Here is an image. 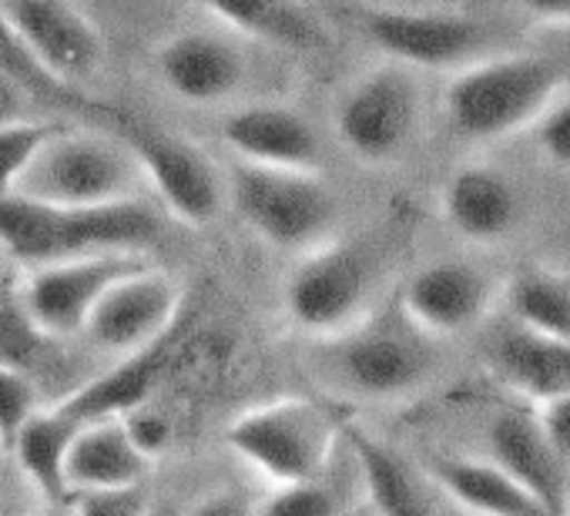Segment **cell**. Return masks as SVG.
I'll list each match as a JSON object with an SVG mask.
<instances>
[{"instance_id": "11", "label": "cell", "mask_w": 570, "mask_h": 516, "mask_svg": "<svg viewBox=\"0 0 570 516\" xmlns=\"http://www.w3.org/2000/svg\"><path fill=\"white\" fill-rule=\"evenodd\" d=\"M350 21L390 61L406 68H466L480 61L487 31L456 11H413L393 4H353Z\"/></svg>"}, {"instance_id": "3", "label": "cell", "mask_w": 570, "mask_h": 516, "mask_svg": "<svg viewBox=\"0 0 570 516\" xmlns=\"http://www.w3.org/2000/svg\"><path fill=\"white\" fill-rule=\"evenodd\" d=\"M423 329L396 306L393 316L370 312L336 339H323L316 366L326 386L366 403H400L433 386L440 356Z\"/></svg>"}, {"instance_id": "34", "label": "cell", "mask_w": 570, "mask_h": 516, "mask_svg": "<svg viewBox=\"0 0 570 516\" xmlns=\"http://www.w3.org/2000/svg\"><path fill=\"white\" fill-rule=\"evenodd\" d=\"M185 516H255V499H248L235 486H218L198 496V503L185 509Z\"/></svg>"}, {"instance_id": "4", "label": "cell", "mask_w": 570, "mask_h": 516, "mask_svg": "<svg viewBox=\"0 0 570 516\" xmlns=\"http://www.w3.org/2000/svg\"><path fill=\"white\" fill-rule=\"evenodd\" d=\"M346 419L323 399L282 396L238 413L225 426L228 449L268 486L326 476Z\"/></svg>"}, {"instance_id": "29", "label": "cell", "mask_w": 570, "mask_h": 516, "mask_svg": "<svg viewBox=\"0 0 570 516\" xmlns=\"http://www.w3.org/2000/svg\"><path fill=\"white\" fill-rule=\"evenodd\" d=\"M346 503L333 479H306L289 486H268L262 499H255V516H343Z\"/></svg>"}, {"instance_id": "39", "label": "cell", "mask_w": 570, "mask_h": 516, "mask_svg": "<svg viewBox=\"0 0 570 516\" xmlns=\"http://www.w3.org/2000/svg\"><path fill=\"white\" fill-rule=\"evenodd\" d=\"M145 516H185V509H178V506H148Z\"/></svg>"}, {"instance_id": "24", "label": "cell", "mask_w": 570, "mask_h": 516, "mask_svg": "<svg viewBox=\"0 0 570 516\" xmlns=\"http://www.w3.org/2000/svg\"><path fill=\"white\" fill-rule=\"evenodd\" d=\"M242 38L275 44L296 54L330 51V31L299 0H191Z\"/></svg>"}, {"instance_id": "5", "label": "cell", "mask_w": 570, "mask_h": 516, "mask_svg": "<svg viewBox=\"0 0 570 516\" xmlns=\"http://www.w3.org/2000/svg\"><path fill=\"white\" fill-rule=\"evenodd\" d=\"M228 205L258 241L296 258L340 238L343 208L320 171L238 161L228 171Z\"/></svg>"}, {"instance_id": "9", "label": "cell", "mask_w": 570, "mask_h": 516, "mask_svg": "<svg viewBox=\"0 0 570 516\" xmlns=\"http://www.w3.org/2000/svg\"><path fill=\"white\" fill-rule=\"evenodd\" d=\"M420 115L423 91L413 68L390 61L363 71L340 95L333 128L353 158L366 165H390L410 148Z\"/></svg>"}, {"instance_id": "25", "label": "cell", "mask_w": 570, "mask_h": 516, "mask_svg": "<svg viewBox=\"0 0 570 516\" xmlns=\"http://www.w3.org/2000/svg\"><path fill=\"white\" fill-rule=\"evenodd\" d=\"M0 75L11 78L21 91H28L41 111L58 115V118H88L95 125H108L115 115L111 105L91 98L81 88L65 85L58 75L48 71V64L24 44V38L14 31V24L0 14Z\"/></svg>"}, {"instance_id": "19", "label": "cell", "mask_w": 570, "mask_h": 516, "mask_svg": "<svg viewBox=\"0 0 570 516\" xmlns=\"http://www.w3.org/2000/svg\"><path fill=\"white\" fill-rule=\"evenodd\" d=\"M483 369L520 403L543 406L570 393V343L533 333L513 319L483 343Z\"/></svg>"}, {"instance_id": "14", "label": "cell", "mask_w": 570, "mask_h": 516, "mask_svg": "<svg viewBox=\"0 0 570 516\" xmlns=\"http://www.w3.org/2000/svg\"><path fill=\"white\" fill-rule=\"evenodd\" d=\"M0 14L65 85L85 91L101 71L105 41L75 0H0Z\"/></svg>"}, {"instance_id": "20", "label": "cell", "mask_w": 570, "mask_h": 516, "mask_svg": "<svg viewBox=\"0 0 570 516\" xmlns=\"http://www.w3.org/2000/svg\"><path fill=\"white\" fill-rule=\"evenodd\" d=\"M343 443L376 516H443L440 493L423 466L403 456L390 439L346 419Z\"/></svg>"}, {"instance_id": "17", "label": "cell", "mask_w": 570, "mask_h": 516, "mask_svg": "<svg viewBox=\"0 0 570 516\" xmlns=\"http://www.w3.org/2000/svg\"><path fill=\"white\" fill-rule=\"evenodd\" d=\"M158 81L185 105L215 108L242 95L248 58L238 44L212 31H178L155 48Z\"/></svg>"}, {"instance_id": "37", "label": "cell", "mask_w": 570, "mask_h": 516, "mask_svg": "<svg viewBox=\"0 0 570 516\" xmlns=\"http://www.w3.org/2000/svg\"><path fill=\"white\" fill-rule=\"evenodd\" d=\"M513 4L543 24H570V0H513Z\"/></svg>"}, {"instance_id": "36", "label": "cell", "mask_w": 570, "mask_h": 516, "mask_svg": "<svg viewBox=\"0 0 570 516\" xmlns=\"http://www.w3.org/2000/svg\"><path fill=\"white\" fill-rule=\"evenodd\" d=\"M38 108L41 105L28 91H21L11 78L0 75V128L11 121H21V118H35Z\"/></svg>"}, {"instance_id": "42", "label": "cell", "mask_w": 570, "mask_h": 516, "mask_svg": "<svg viewBox=\"0 0 570 516\" xmlns=\"http://www.w3.org/2000/svg\"><path fill=\"white\" fill-rule=\"evenodd\" d=\"M0 449H4V446H0Z\"/></svg>"}, {"instance_id": "8", "label": "cell", "mask_w": 570, "mask_h": 516, "mask_svg": "<svg viewBox=\"0 0 570 516\" xmlns=\"http://www.w3.org/2000/svg\"><path fill=\"white\" fill-rule=\"evenodd\" d=\"M108 131L128 145L141 165L145 181L171 218L191 228L212 225L228 205V178L218 175L215 161L181 135L155 128L121 108L108 118Z\"/></svg>"}, {"instance_id": "33", "label": "cell", "mask_w": 570, "mask_h": 516, "mask_svg": "<svg viewBox=\"0 0 570 516\" xmlns=\"http://www.w3.org/2000/svg\"><path fill=\"white\" fill-rule=\"evenodd\" d=\"M121 419H125V426H128L131 439L141 446V453H145V456L158 459V456L171 446L175 423L168 419V413H165V409H158V403H155V399H151V403H145V406H138V409H131V413H125Z\"/></svg>"}, {"instance_id": "13", "label": "cell", "mask_w": 570, "mask_h": 516, "mask_svg": "<svg viewBox=\"0 0 570 516\" xmlns=\"http://www.w3.org/2000/svg\"><path fill=\"white\" fill-rule=\"evenodd\" d=\"M497 296H503V286H497L487 269L460 258H440L403 279L396 306L430 339H450L480 326Z\"/></svg>"}, {"instance_id": "40", "label": "cell", "mask_w": 570, "mask_h": 516, "mask_svg": "<svg viewBox=\"0 0 570 516\" xmlns=\"http://www.w3.org/2000/svg\"><path fill=\"white\" fill-rule=\"evenodd\" d=\"M443 516H473V513H463V509H456V506H443Z\"/></svg>"}, {"instance_id": "41", "label": "cell", "mask_w": 570, "mask_h": 516, "mask_svg": "<svg viewBox=\"0 0 570 516\" xmlns=\"http://www.w3.org/2000/svg\"><path fill=\"white\" fill-rule=\"evenodd\" d=\"M563 516H570V499H567V509H563Z\"/></svg>"}, {"instance_id": "35", "label": "cell", "mask_w": 570, "mask_h": 516, "mask_svg": "<svg viewBox=\"0 0 570 516\" xmlns=\"http://www.w3.org/2000/svg\"><path fill=\"white\" fill-rule=\"evenodd\" d=\"M537 413H540V419H543V426H547L553 446H557L560 456L570 463V393H563V396H557V399L537 406Z\"/></svg>"}, {"instance_id": "38", "label": "cell", "mask_w": 570, "mask_h": 516, "mask_svg": "<svg viewBox=\"0 0 570 516\" xmlns=\"http://www.w3.org/2000/svg\"><path fill=\"white\" fill-rule=\"evenodd\" d=\"M31 516H75V506H71V499H65V503H48V506L35 509Z\"/></svg>"}, {"instance_id": "1", "label": "cell", "mask_w": 570, "mask_h": 516, "mask_svg": "<svg viewBox=\"0 0 570 516\" xmlns=\"http://www.w3.org/2000/svg\"><path fill=\"white\" fill-rule=\"evenodd\" d=\"M161 235V218L141 198L101 208H61L24 195H0V251L18 258L24 269L105 251L148 255Z\"/></svg>"}, {"instance_id": "15", "label": "cell", "mask_w": 570, "mask_h": 516, "mask_svg": "<svg viewBox=\"0 0 570 516\" xmlns=\"http://www.w3.org/2000/svg\"><path fill=\"white\" fill-rule=\"evenodd\" d=\"M487 456L503 466L547 509V516H563L570 499V463L553 446L537 406L520 403L493 413L487 426Z\"/></svg>"}, {"instance_id": "22", "label": "cell", "mask_w": 570, "mask_h": 516, "mask_svg": "<svg viewBox=\"0 0 570 516\" xmlns=\"http://www.w3.org/2000/svg\"><path fill=\"white\" fill-rule=\"evenodd\" d=\"M436 493L473 516H547V509L487 453H446L433 449L420 459Z\"/></svg>"}, {"instance_id": "27", "label": "cell", "mask_w": 570, "mask_h": 516, "mask_svg": "<svg viewBox=\"0 0 570 516\" xmlns=\"http://www.w3.org/2000/svg\"><path fill=\"white\" fill-rule=\"evenodd\" d=\"M507 319L570 343V269L523 266L503 286Z\"/></svg>"}, {"instance_id": "32", "label": "cell", "mask_w": 570, "mask_h": 516, "mask_svg": "<svg viewBox=\"0 0 570 516\" xmlns=\"http://www.w3.org/2000/svg\"><path fill=\"white\" fill-rule=\"evenodd\" d=\"M71 506H75V516H145L151 503L145 499L141 486H128V489L71 493Z\"/></svg>"}, {"instance_id": "10", "label": "cell", "mask_w": 570, "mask_h": 516, "mask_svg": "<svg viewBox=\"0 0 570 516\" xmlns=\"http://www.w3.org/2000/svg\"><path fill=\"white\" fill-rule=\"evenodd\" d=\"M151 258L141 251H105V255H85L68 258V262L38 266L28 269L18 282V299L31 322L51 336V339H71L81 336L95 306L105 299V292L125 279L128 272L148 266Z\"/></svg>"}, {"instance_id": "26", "label": "cell", "mask_w": 570, "mask_h": 516, "mask_svg": "<svg viewBox=\"0 0 570 516\" xmlns=\"http://www.w3.org/2000/svg\"><path fill=\"white\" fill-rule=\"evenodd\" d=\"M81 423L65 416L58 406L41 409L14 439L11 453L24 473V479L48 499V503H65L71 499V483H68V459L71 446L78 436Z\"/></svg>"}, {"instance_id": "7", "label": "cell", "mask_w": 570, "mask_h": 516, "mask_svg": "<svg viewBox=\"0 0 570 516\" xmlns=\"http://www.w3.org/2000/svg\"><path fill=\"white\" fill-rule=\"evenodd\" d=\"M373 255L343 235L299 255L282 279V316L316 343L360 326L373 309Z\"/></svg>"}, {"instance_id": "2", "label": "cell", "mask_w": 570, "mask_h": 516, "mask_svg": "<svg viewBox=\"0 0 570 516\" xmlns=\"http://www.w3.org/2000/svg\"><path fill=\"white\" fill-rule=\"evenodd\" d=\"M567 88L570 75L553 58L493 54L450 78L443 115L463 141H500L533 128Z\"/></svg>"}, {"instance_id": "21", "label": "cell", "mask_w": 570, "mask_h": 516, "mask_svg": "<svg viewBox=\"0 0 570 516\" xmlns=\"http://www.w3.org/2000/svg\"><path fill=\"white\" fill-rule=\"evenodd\" d=\"M440 211L463 241L500 245L520 221V191L493 161H463L440 188Z\"/></svg>"}, {"instance_id": "23", "label": "cell", "mask_w": 570, "mask_h": 516, "mask_svg": "<svg viewBox=\"0 0 570 516\" xmlns=\"http://www.w3.org/2000/svg\"><path fill=\"white\" fill-rule=\"evenodd\" d=\"M151 466L155 459L141 453L125 419L108 416V419L85 423L78 429L71 459H68V483H71V493L128 489V486H141Z\"/></svg>"}, {"instance_id": "12", "label": "cell", "mask_w": 570, "mask_h": 516, "mask_svg": "<svg viewBox=\"0 0 570 516\" xmlns=\"http://www.w3.org/2000/svg\"><path fill=\"white\" fill-rule=\"evenodd\" d=\"M185 316V289L148 262L105 292L81 336H88L91 346L105 353L131 356L165 339L181 326Z\"/></svg>"}, {"instance_id": "30", "label": "cell", "mask_w": 570, "mask_h": 516, "mask_svg": "<svg viewBox=\"0 0 570 516\" xmlns=\"http://www.w3.org/2000/svg\"><path fill=\"white\" fill-rule=\"evenodd\" d=\"M41 413L38 383L31 373L0 363V446L11 449L21 429Z\"/></svg>"}, {"instance_id": "31", "label": "cell", "mask_w": 570, "mask_h": 516, "mask_svg": "<svg viewBox=\"0 0 570 516\" xmlns=\"http://www.w3.org/2000/svg\"><path fill=\"white\" fill-rule=\"evenodd\" d=\"M533 138L540 155L560 168L570 171V88L547 108V115L533 125Z\"/></svg>"}, {"instance_id": "28", "label": "cell", "mask_w": 570, "mask_h": 516, "mask_svg": "<svg viewBox=\"0 0 570 516\" xmlns=\"http://www.w3.org/2000/svg\"><path fill=\"white\" fill-rule=\"evenodd\" d=\"M78 125L75 118H55V115H35L0 128V195H14L21 178L31 171L38 155L51 138H58L65 128Z\"/></svg>"}, {"instance_id": "16", "label": "cell", "mask_w": 570, "mask_h": 516, "mask_svg": "<svg viewBox=\"0 0 570 516\" xmlns=\"http://www.w3.org/2000/svg\"><path fill=\"white\" fill-rule=\"evenodd\" d=\"M185 339H188V316L165 339H158L155 346H148L141 353L121 356L118 366H111V369L98 373L95 379L81 383L78 389L65 393L55 406L65 416H71L75 423L85 426V423H95V419L125 416V413L151 403L158 386L178 369Z\"/></svg>"}, {"instance_id": "6", "label": "cell", "mask_w": 570, "mask_h": 516, "mask_svg": "<svg viewBox=\"0 0 570 516\" xmlns=\"http://www.w3.org/2000/svg\"><path fill=\"white\" fill-rule=\"evenodd\" d=\"M141 181V165L121 138L71 125L45 145L14 195L61 208H101L138 198Z\"/></svg>"}, {"instance_id": "18", "label": "cell", "mask_w": 570, "mask_h": 516, "mask_svg": "<svg viewBox=\"0 0 570 516\" xmlns=\"http://www.w3.org/2000/svg\"><path fill=\"white\" fill-rule=\"evenodd\" d=\"M222 145L245 165L289 168V171H320L323 145L306 115L289 105H238L218 121Z\"/></svg>"}]
</instances>
